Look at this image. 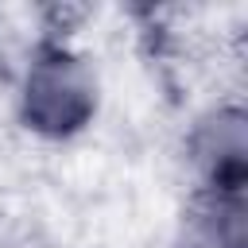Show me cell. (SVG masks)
<instances>
[{
    "label": "cell",
    "mask_w": 248,
    "mask_h": 248,
    "mask_svg": "<svg viewBox=\"0 0 248 248\" xmlns=\"http://www.w3.org/2000/svg\"><path fill=\"white\" fill-rule=\"evenodd\" d=\"M174 248H248L244 194H198L178 221Z\"/></svg>",
    "instance_id": "3"
},
{
    "label": "cell",
    "mask_w": 248,
    "mask_h": 248,
    "mask_svg": "<svg viewBox=\"0 0 248 248\" xmlns=\"http://www.w3.org/2000/svg\"><path fill=\"white\" fill-rule=\"evenodd\" d=\"M186 159L198 174V194H244L248 178V116L236 101L205 108L190 136Z\"/></svg>",
    "instance_id": "2"
},
{
    "label": "cell",
    "mask_w": 248,
    "mask_h": 248,
    "mask_svg": "<svg viewBox=\"0 0 248 248\" xmlns=\"http://www.w3.org/2000/svg\"><path fill=\"white\" fill-rule=\"evenodd\" d=\"M16 105L39 140H74L101 112V70L74 43H39L19 74Z\"/></svg>",
    "instance_id": "1"
}]
</instances>
